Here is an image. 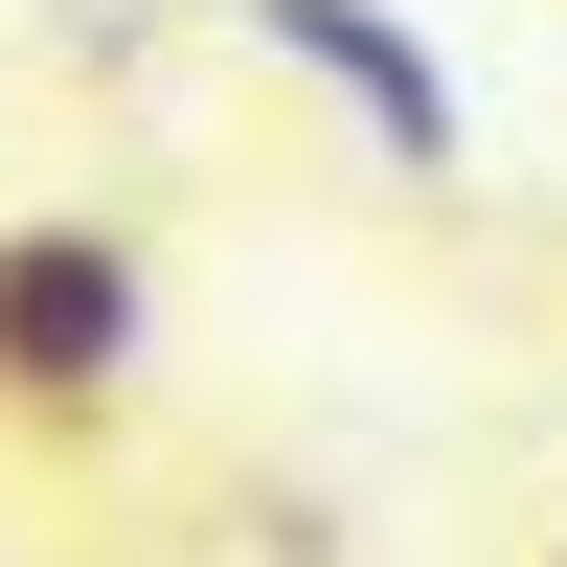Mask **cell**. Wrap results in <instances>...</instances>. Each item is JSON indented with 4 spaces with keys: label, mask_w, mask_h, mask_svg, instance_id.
<instances>
[{
    "label": "cell",
    "mask_w": 567,
    "mask_h": 567,
    "mask_svg": "<svg viewBox=\"0 0 567 567\" xmlns=\"http://www.w3.org/2000/svg\"><path fill=\"white\" fill-rule=\"evenodd\" d=\"M136 386H159V250L114 205H23L0 227V432L91 454Z\"/></svg>",
    "instance_id": "obj_1"
},
{
    "label": "cell",
    "mask_w": 567,
    "mask_h": 567,
    "mask_svg": "<svg viewBox=\"0 0 567 567\" xmlns=\"http://www.w3.org/2000/svg\"><path fill=\"white\" fill-rule=\"evenodd\" d=\"M250 69H296V91H318V114H341L386 182H454V159H477L454 45H432V23H386V0H250Z\"/></svg>",
    "instance_id": "obj_2"
},
{
    "label": "cell",
    "mask_w": 567,
    "mask_h": 567,
    "mask_svg": "<svg viewBox=\"0 0 567 567\" xmlns=\"http://www.w3.org/2000/svg\"><path fill=\"white\" fill-rule=\"evenodd\" d=\"M545 567H567V523H545Z\"/></svg>",
    "instance_id": "obj_3"
}]
</instances>
